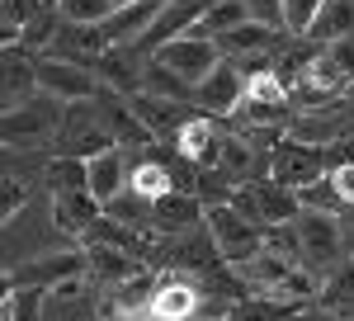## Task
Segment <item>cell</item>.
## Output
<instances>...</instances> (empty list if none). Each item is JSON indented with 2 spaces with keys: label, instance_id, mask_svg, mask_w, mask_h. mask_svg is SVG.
Masks as SVG:
<instances>
[{
  "label": "cell",
  "instance_id": "1",
  "mask_svg": "<svg viewBox=\"0 0 354 321\" xmlns=\"http://www.w3.org/2000/svg\"><path fill=\"white\" fill-rule=\"evenodd\" d=\"M293 232H298V250H302V269L307 274H322L345 260V232H340V217L335 213H307L302 208L293 217Z\"/></svg>",
  "mask_w": 354,
  "mask_h": 321
},
{
  "label": "cell",
  "instance_id": "2",
  "mask_svg": "<svg viewBox=\"0 0 354 321\" xmlns=\"http://www.w3.org/2000/svg\"><path fill=\"white\" fill-rule=\"evenodd\" d=\"M151 321H227L232 307H208V293L194 279H165L147 307Z\"/></svg>",
  "mask_w": 354,
  "mask_h": 321
},
{
  "label": "cell",
  "instance_id": "3",
  "mask_svg": "<svg viewBox=\"0 0 354 321\" xmlns=\"http://www.w3.org/2000/svg\"><path fill=\"white\" fill-rule=\"evenodd\" d=\"M203 227H208V237H213V246H218V255L227 260V265H241V260H250V255L265 246V227L245 222V217L236 213L232 203H218V208H208Z\"/></svg>",
  "mask_w": 354,
  "mask_h": 321
},
{
  "label": "cell",
  "instance_id": "4",
  "mask_svg": "<svg viewBox=\"0 0 354 321\" xmlns=\"http://www.w3.org/2000/svg\"><path fill=\"white\" fill-rule=\"evenodd\" d=\"M33 76H38V90L53 104H85V100H95L104 90L90 66H71V62H53V57H43L33 66Z\"/></svg>",
  "mask_w": 354,
  "mask_h": 321
},
{
  "label": "cell",
  "instance_id": "5",
  "mask_svg": "<svg viewBox=\"0 0 354 321\" xmlns=\"http://www.w3.org/2000/svg\"><path fill=\"white\" fill-rule=\"evenodd\" d=\"M151 62L165 66V71H175L185 85H198L208 71H218V66H222V53H218L213 38H194V33H185V38H175V43L156 48Z\"/></svg>",
  "mask_w": 354,
  "mask_h": 321
},
{
  "label": "cell",
  "instance_id": "6",
  "mask_svg": "<svg viewBox=\"0 0 354 321\" xmlns=\"http://www.w3.org/2000/svg\"><path fill=\"white\" fill-rule=\"evenodd\" d=\"M322 175H330L322 147H302V142H288V137H283L270 152V180L283 185V189H293V194H298L302 185H312V180H322Z\"/></svg>",
  "mask_w": 354,
  "mask_h": 321
},
{
  "label": "cell",
  "instance_id": "7",
  "mask_svg": "<svg viewBox=\"0 0 354 321\" xmlns=\"http://www.w3.org/2000/svg\"><path fill=\"white\" fill-rule=\"evenodd\" d=\"M241 100H245V76L232 66V62H222L218 71H208V76L194 85V104L203 109V118L241 113Z\"/></svg>",
  "mask_w": 354,
  "mask_h": 321
},
{
  "label": "cell",
  "instance_id": "8",
  "mask_svg": "<svg viewBox=\"0 0 354 321\" xmlns=\"http://www.w3.org/2000/svg\"><path fill=\"white\" fill-rule=\"evenodd\" d=\"M298 260H283V255H274V250H255L250 260H241V265H232V274L241 279L245 288H255L260 297H274V302H283V288H288V279L298 274Z\"/></svg>",
  "mask_w": 354,
  "mask_h": 321
},
{
  "label": "cell",
  "instance_id": "9",
  "mask_svg": "<svg viewBox=\"0 0 354 321\" xmlns=\"http://www.w3.org/2000/svg\"><path fill=\"white\" fill-rule=\"evenodd\" d=\"M218 0H165V10H161V19L151 24V33L137 43V53H156V48H165V43H175V38H185V33H194L198 28V19L213 10Z\"/></svg>",
  "mask_w": 354,
  "mask_h": 321
},
{
  "label": "cell",
  "instance_id": "10",
  "mask_svg": "<svg viewBox=\"0 0 354 321\" xmlns=\"http://www.w3.org/2000/svg\"><path fill=\"white\" fill-rule=\"evenodd\" d=\"M85 250H53L43 260H28V265L15 269V288H57L66 279H85Z\"/></svg>",
  "mask_w": 354,
  "mask_h": 321
},
{
  "label": "cell",
  "instance_id": "11",
  "mask_svg": "<svg viewBox=\"0 0 354 321\" xmlns=\"http://www.w3.org/2000/svg\"><path fill=\"white\" fill-rule=\"evenodd\" d=\"M203 217L208 208L198 203V194L194 189H175V194H165L151 203V232H161V237H189L203 227Z\"/></svg>",
  "mask_w": 354,
  "mask_h": 321
},
{
  "label": "cell",
  "instance_id": "12",
  "mask_svg": "<svg viewBox=\"0 0 354 321\" xmlns=\"http://www.w3.org/2000/svg\"><path fill=\"white\" fill-rule=\"evenodd\" d=\"M62 123V109H53L48 100H28L19 109H5L0 113V147H19L33 137H48Z\"/></svg>",
  "mask_w": 354,
  "mask_h": 321
},
{
  "label": "cell",
  "instance_id": "13",
  "mask_svg": "<svg viewBox=\"0 0 354 321\" xmlns=\"http://www.w3.org/2000/svg\"><path fill=\"white\" fill-rule=\"evenodd\" d=\"M165 0H128V5H118L109 15V24H104V43L109 48H137L147 33H151V24L161 19Z\"/></svg>",
  "mask_w": 354,
  "mask_h": 321
},
{
  "label": "cell",
  "instance_id": "14",
  "mask_svg": "<svg viewBox=\"0 0 354 321\" xmlns=\"http://www.w3.org/2000/svg\"><path fill=\"white\" fill-rule=\"evenodd\" d=\"M340 137H354V118H345V109H302L298 118H288V142L326 147Z\"/></svg>",
  "mask_w": 354,
  "mask_h": 321
},
{
  "label": "cell",
  "instance_id": "15",
  "mask_svg": "<svg viewBox=\"0 0 354 321\" xmlns=\"http://www.w3.org/2000/svg\"><path fill=\"white\" fill-rule=\"evenodd\" d=\"M104 53H109L104 28H85V24H62L57 38H53V48H48L53 62H71V66H90V71H95V62Z\"/></svg>",
  "mask_w": 354,
  "mask_h": 321
},
{
  "label": "cell",
  "instance_id": "16",
  "mask_svg": "<svg viewBox=\"0 0 354 321\" xmlns=\"http://www.w3.org/2000/svg\"><path fill=\"white\" fill-rule=\"evenodd\" d=\"M33 66H38V62H28L24 48H10V53H0V113H5V109L28 104V95L38 90V76H33Z\"/></svg>",
  "mask_w": 354,
  "mask_h": 321
},
{
  "label": "cell",
  "instance_id": "17",
  "mask_svg": "<svg viewBox=\"0 0 354 321\" xmlns=\"http://www.w3.org/2000/svg\"><path fill=\"white\" fill-rule=\"evenodd\" d=\"M137 48H109V53L95 62V76H100V85H109V90H118V95H142V71H147V62H137Z\"/></svg>",
  "mask_w": 354,
  "mask_h": 321
},
{
  "label": "cell",
  "instance_id": "18",
  "mask_svg": "<svg viewBox=\"0 0 354 321\" xmlns=\"http://www.w3.org/2000/svg\"><path fill=\"white\" fill-rule=\"evenodd\" d=\"M100 128L113 137V147H118V152H128V147H151V142H156L151 128L133 113L128 100H109V104L100 109Z\"/></svg>",
  "mask_w": 354,
  "mask_h": 321
},
{
  "label": "cell",
  "instance_id": "19",
  "mask_svg": "<svg viewBox=\"0 0 354 321\" xmlns=\"http://www.w3.org/2000/svg\"><path fill=\"white\" fill-rule=\"evenodd\" d=\"M218 260L222 255L208 232H189V237H175L170 246H161V265H180V269H194V274H208Z\"/></svg>",
  "mask_w": 354,
  "mask_h": 321
},
{
  "label": "cell",
  "instance_id": "20",
  "mask_svg": "<svg viewBox=\"0 0 354 321\" xmlns=\"http://www.w3.org/2000/svg\"><path fill=\"white\" fill-rule=\"evenodd\" d=\"M85 260H90V269H85V279L90 284H100V288H118V284H128L137 269L133 255H123V250H109V246H85Z\"/></svg>",
  "mask_w": 354,
  "mask_h": 321
},
{
  "label": "cell",
  "instance_id": "21",
  "mask_svg": "<svg viewBox=\"0 0 354 321\" xmlns=\"http://www.w3.org/2000/svg\"><path fill=\"white\" fill-rule=\"evenodd\" d=\"M175 152L194 165H203V170H218V128H213V118H189L180 137H175Z\"/></svg>",
  "mask_w": 354,
  "mask_h": 321
},
{
  "label": "cell",
  "instance_id": "22",
  "mask_svg": "<svg viewBox=\"0 0 354 321\" xmlns=\"http://www.w3.org/2000/svg\"><path fill=\"white\" fill-rule=\"evenodd\" d=\"M274 43H279V28H265L255 24V19H245V24L227 28L218 38V53L222 57H236V62H245V57H265L274 53Z\"/></svg>",
  "mask_w": 354,
  "mask_h": 321
},
{
  "label": "cell",
  "instance_id": "23",
  "mask_svg": "<svg viewBox=\"0 0 354 321\" xmlns=\"http://www.w3.org/2000/svg\"><path fill=\"white\" fill-rule=\"evenodd\" d=\"M100 217H104V208L90 194H62V199H53V222L62 237H90V227Z\"/></svg>",
  "mask_w": 354,
  "mask_h": 321
},
{
  "label": "cell",
  "instance_id": "24",
  "mask_svg": "<svg viewBox=\"0 0 354 321\" xmlns=\"http://www.w3.org/2000/svg\"><path fill=\"white\" fill-rule=\"evenodd\" d=\"M123 189H128V156H123L118 147L90 160V199H95L100 208H104V203H113Z\"/></svg>",
  "mask_w": 354,
  "mask_h": 321
},
{
  "label": "cell",
  "instance_id": "25",
  "mask_svg": "<svg viewBox=\"0 0 354 321\" xmlns=\"http://www.w3.org/2000/svg\"><path fill=\"white\" fill-rule=\"evenodd\" d=\"M133 104V113L151 128V137H180V128L189 123V113H185V104H175V100H156V95H133L128 100Z\"/></svg>",
  "mask_w": 354,
  "mask_h": 321
},
{
  "label": "cell",
  "instance_id": "26",
  "mask_svg": "<svg viewBox=\"0 0 354 321\" xmlns=\"http://www.w3.org/2000/svg\"><path fill=\"white\" fill-rule=\"evenodd\" d=\"M317 307L330 312V317H354V260H350V255H345V260L322 279Z\"/></svg>",
  "mask_w": 354,
  "mask_h": 321
},
{
  "label": "cell",
  "instance_id": "27",
  "mask_svg": "<svg viewBox=\"0 0 354 321\" xmlns=\"http://www.w3.org/2000/svg\"><path fill=\"white\" fill-rule=\"evenodd\" d=\"M350 33H354V0H326L307 38H312L317 48H330V43H345Z\"/></svg>",
  "mask_w": 354,
  "mask_h": 321
},
{
  "label": "cell",
  "instance_id": "28",
  "mask_svg": "<svg viewBox=\"0 0 354 321\" xmlns=\"http://www.w3.org/2000/svg\"><path fill=\"white\" fill-rule=\"evenodd\" d=\"M43 180L53 189V199L62 194H90V160L81 156H53L43 165Z\"/></svg>",
  "mask_w": 354,
  "mask_h": 321
},
{
  "label": "cell",
  "instance_id": "29",
  "mask_svg": "<svg viewBox=\"0 0 354 321\" xmlns=\"http://www.w3.org/2000/svg\"><path fill=\"white\" fill-rule=\"evenodd\" d=\"M128 189H133L137 199H147V203H156V199H165V194H175V175L165 170L161 160H137V165H128Z\"/></svg>",
  "mask_w": 354,
  "mask_h": 321
},
{
  "label": "cell",
  "instance_id": "30",
  "mask_svg": "<svg viewBox=\"0 0 354 321\" xmlns=\"http://www.w3.org/2000/svg\"><path fill=\"white\" fill-rule=\"evenodd\" d=\"M142 95H156V100H175V104H185V100H194V85H185L175 71H165V66H156V62L147 57V71H142Z\"/></svg>",
  "mask_w": 354,
  "mask_h": 321
},
{
  "label": "cell",
  "instance_id": "31",
  "mask_svg": "<svg viewBox=\"0 0 354 321\" xmlns=\"http://www.w3.org/2000/svg\"><path fill=\"white\" fill-rule=\"evenodd\" d=\"M113 10H118L113 0H57L62 24H85V28H104Z\"/></svg>",
  "mask_w": 354,
  "mask_h": 321
},
{
  "label": "cell",
  "instance_id": "32",
  "mask_svg": "<svg viewBox=\"0 0 354 321\" xmlns=\"http://www.w3.org/2000/svg\"><path fill=\"white\" fill-rule=\"evenodd\" d=\"M236 24H245V5L241 0H218L203 19H198V28H194V38H213L218 43L227 28H236Z\"/></svg>",
  "mask_w": 354,
  "mask_h": 321
},
{
  "label": "cell",
  "instance_id": "33",
  "mask_svg": "<svg viewBox=\"0 0 354 321\" xmlns=\"http://www.w3.org/2000/svg\"><path fill=\"white\" fill-rule=\"evenodd\" d=\"M104 217H113V222H123V227H151V203L147 199H137L133 189H123L113 203H104Z\"/></svg>",
  "mask_w": 354,
  "mask_h": 321
},
{
  "label": "cell",
  "instance_id": "34",
  "mask_svg": "<svg viewBox=\"0 0 354 321\" xmlns=\"http://www.w3.org/2000/svg\"><path fill=\"white\" fill-rule=\"evenodd\" d=\"M298 208H307V213H335L340 217V194H335V185H330V175H322V180H312V185L298 189Z\"/></svg>",
  "mask_w": 354,
  "mask_h": 321
},
{
  "label": "cell",
  "instance_id": "35",
  "mask_svg": "<svg viewBox=\"0 0 354 321\" xmlns=\"http://www.w3.org/2000/svg\"><path fill=\"white\" fill-rule=\"evenodd\" d=\"M322 5H326V0H283V33L307 38L312 24H317V15H322Z\"/></svg>",
  "mask_w": 354,
  "mask_h": 321
},
{
  "label": "cell",
  "instance_id": "36",
  "mask_svg": "<svg viewBox=\"0 0 354 321\" xmlns=\"http://www.w3.org/2000/svg\"><path fill=\"white\" fill-rule=\"evenodd\" d=\"M24 203H28V189H24V180L5 175V180H0V227H10L15 217L24 213Z\"/></svg>",
  "mask_w": 354,
  "mask_h": 321
},
{
  "label": "cell",
  "instance_id": "37",
  "mask_svg": "<svg viewBox=\"0 0 354 321\" xmlns=\"http://www.w3.org/2000/svg\"><path fill=\"white\" fill-rule=\"evenodd\" d=\"M10 321H43V312H48V297H43V288H19V293L10 297Z\"/></svg>",
  "mask_w": 354,
  "mask_h": 321
},
{
  "label": "cell",
  "instance_id": "38",
  "mask_svg": "<svg viewBox=\"0 0 354 321\" xmlns=\"http://www.w3.org/2000/svg\"><path fill=\"white\" fill-rule=\"evenodd\" d=\"M245 5V19L265 28H283V0H241Z\"/></svg>",
  "mask_w": 354,
  "mask_h": 321
},
{
  "label": "cell",
  "instance_id": "39",
  "mask_svg": "<svg viewBox=\"0 0 354 321\" xmlns=\"http://www.w3.org/2000/svg\"><path fill=\"white\" fill-rule=\"evenodd\" d=\"M330 185L340 194V203L354 208V160H335V165H330Z\"/></svg>",
  "mask_w": 354,
  "mask_h": 321
},
{
  "label": "cell",
  "instance_id": "40",
  "mask_svg": "<svg viewBox=\"0 0 354 321\" xmlns=\"http://www.w3.org/2000/svg\"><path fill=\"white\" fill-rule=\"evenodd\" d=\"M15 293H19V288H15V269L0 265V312L10 307V297H15Z\"/></svg>",
  "mask_w": 354,
  "mask_h": 321
},
{
  "label": "cell",
  "instance_id": "41",
  "mask_svg": "<svg viewBox=\"0 0 354 321\" xmlns=\"http://www.w3.org/2000/svg\"><path fill=\"white\" fill-rule=\"evenodd\" d=\"M0 180H5V152H0Z\"/></svg>",
  "mask_w": 354,
  "mask_h": 321
},
{
  "label": "cell",
  "instance_id": "42",
  "mask_svg": "<svg viewBox=\"0 0 354 321\" xmlns=\"http://www.w3.org/2000/svg\"><path fill=\"white\" fill-rule=\"evenodd\" d=\"M0 321H10V312H0Z\"/></svg>",
  "mask_w": 354,
  "mask_h": 321
},
{
  "label": "cell",
  "instance_id": "43",
  "mask_svg": "<svg viewBox=\"0 0 354 321\" xmlns=\"http://www.w3.org/2000/svg\"><path fill=\"white\" fill-rule=\"evenodd\" d=\"M302 321H312V317H302Z\"/></svg>",
  "mask_w": 354,
  "mask_h": 321
}]
</instances>
